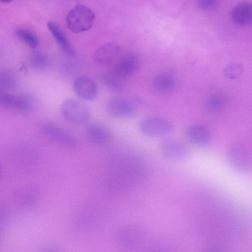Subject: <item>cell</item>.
Masks as SVG:
<instances>
[{
	"mask_svg": "<svg viewBox=\"0 0 252 252\" xmlns=\"http://www.w3.org/2000/svg\"><path fill=\"white\" fill-rule=\"evenodd\" d=\"M108 113L117 118H129L135 113L134 105L128 100L122 98H113L106 104Z\"/></svg>",
	"mask_w": 252,
	"mask_h": 252,
	"instance_id": "30bf717a",
	"label": "cell"
},
{
	"mask_svg": "<svg viewBox=\"0 0 252 252\" xmlns=\"http://www.w3.org/2000/svg\"><path fill=\"white\" fill-rule=\"evenodd\" d=\"M94 14L89 7L78 5L67 13L65 23L67 28L75 33H80L90 30L94 23Z\"/></svg>",
	"mask_w": 252,
	"mask_h": 252,
	"instance_id": "7a4b0ae2",
	"label": "cell"
},
{
	"mask_svg": "<svg viewBox=\"0 0 252 252\" xmlns=\"http://www.w3.org/2000/svg\"><path fill=\"white\" fill-rule=\"evenodd\" d=\"M31 66L35 69L42 70L47 68L49 64V59L45 53L36 52L31 57Z\"/></svg>",
	"mask_w": 252,
	"mask_h": 252,
	"instance_id": "603a6c76",
	"label": "cell"
},
{
	"mask_svg": "<svg viewBox=\"0 0 252 252\" xmlns=\"http://www.w3.org/2000/svg\"><path fill=\"white\" fill-rule=\"evenodd\" d=\"M101 217L100 212L96 208H85L77 214L74 219V226L79 231L91 230L99 224Z\"/></svg>",
	"mask_w": 252,
	"mask_h": 252,
	"instance_id": "ba28073f",
	"label": "cell"
},
{
	"mask_svg": "<svg viewBox=\"0 0 252 252\" xmlns=\"http://www.w3.org/2000/svg\"><path fill=\"white\" fill-rule=\"evenodd\" d=\"M61 112L64 119L75 124L85 123L91 116L90 108L86 104L71 98L64 100L61 105Z\"/></svg>",
	"mask_w": 252,
	"mask_h": 252,
	"instance_id": "3957f363",
	"label": "cell"
},
{
	"mask_svg": "<svg viewBox=\"0 0 252 252\" xmlns=\"http://www.w3.org/2000/svg\"><path fill=\"white\" fill-rule=\"evenodd\" d=\"M244 71L243 64L239 62L229 63L224 68V76L229 79H235L240 77Z\"/></svg>",
	"mask_w": 252,
	"mask_h": 252,
	"instance_id": "cb8c5ba5",
	"label": "cell"
},
{
	"mask_svg": "<svg viewBox=\"0 0 252 252\" xmlns=\"http://www.w3.org/2000/svg\"><path fill=\"white\" fill-rule=\"evenodd\" d=\"M225 157L229 166L239 173H246L251 169L250 155L247 149L242 144L230 146L225 152Z\"/></svg>",
	"mask_w": 252,
	"mask_h": 252,
	"instance_id": "277c9868",
	"label": "cell"
},
{
	"mask_svg": "<svg viewBox=\"0 0 252 252\" xmlns=\"http://www.w3.org/2000/svg\"><path fill=\"white\" fill-rule=\"evenodd\" d=\"M188 139L195 145L205 147L208 145L211 140V133L204 126L194 124L190 125L186 130Z\"/></svg>",
	"mask_w": 252,
	"mask_h": 252,
	"instance_id": "5bb4252c",
	"label": "cell"
},
{
	"mask_svg": "<svg viewBox=\"0 0 252 252\" xmlns=\"http://www.w3.org/2000/svg\"><path fill=\"white\" fill-rule=\"evenodd\" d=\"M1 174H2V167H1V165L0 163V178L1 177Z\"/></svg>",
	"mask_w": 252,
	"mask_h": 252,
	"instance_id": "4dcf8cb0",
	"label": "cell"
},
{
	"mask_svg": "<svg viewBox=\"0 0 252 252\" xmlns=\"http://www.w3.org/2000/svg\"><path fill=\"white\" fill-rule=\"evenodd\" d=\"M159 151L165 159L172 161H182L188 159L189 150L183 142L174 139L162 141L159 145Z\"/></svg>",
	"mask_w": 252,
	"mask_h": 252,
	"instance_id": "8992f818",
	"label": "cell"
},
{
	"mask_svg": "<svg viewBox=\"0 0 252 252\" xmlns=\"http://www.w3.org/2000/svg\"><path fill=\"white\" fill-rule=\"evenodd\" d=\"M8 217V212L6 208L0 206V232L4 224L5 223Z\"/></svg>",
	"mask_w": 252,
	"mask_h": 252,
	"instance_id": "83f0119b",
	"label": "cell"
},
{
	"mask_svg": "<svg viewBox=\"0 0 252 252\" xmlns=\"http://www.w3.org/2000/svg\"><path fill=\"white\" fill-rule=\"evenodd\" d=\"M108 168L102 177L104 192L110 196L126 192L138 179L136 159L130 156H114L108 160Z\"/></svg>",
	"mask_w": 252,
	"mask_h": 252,
	"instance_id": "6da1fadb",
	"label": "cell"
},
{
	"mask_svg": "<svg viewBox=\"0 0 252 252\" xmlns=\"http://www.w3.org/2000/svg\"><path fill=\"white\" fill-rule=\"evenodd\" d=\"M88 140L95 145H102L108 142L110 133L108 128L102 124L94 123L88 125L86 129Z\"/></svg>",
	"mask_w": 252,
	"mask_h": 252,
	"instance_id": "e0dca14e",
	"label": "cell"
},
{
	"mask_svg": "<svg viewBox=\"0 0 252 252\" xmlns=\"http://www.w3.org/2000/svg\"><path fill=\"white\" fill-rule=\"evenodd\" d=\"M13 77L9 74H2L0 75V88L9 89L14 85Z\"/></svg>",
	"mask_w": 252,
	"mask_h": 252,
	"instance_id": "484cf974",
	"label": "cell"
},
{
	"mask_svg": "<svg viewBox=\"0 0 252 252\" xmlns=\"http://www.w3.org/2000/svg\"><path fill=\"white\" fill-rule=\"evenodd\" d=\"M16 36L32 48H35L38 44L37 37L30 30L19 28L15 31Z\"/></svg>",
	"mask_w": 252,
	"mask_h": 252,
	"instance_id": "7402d4cb",
	"label": "cell"
},
{
	"mask_svg": "<svg viewBox=\"0 0 252 252\" xmlns=\"http://www.w3.org/2000/svg\"><path fill=\"white\" fill-rule=\"evenodd\" d=\"M103 83L110 90L115 92L123 90L122 84L119 80L118 77L114 73H104L102 75Z\"/></svg>",
	"mask_w": 252,
	"mask_h": 252,
	"instance_id": "d4e9b609",
	"label": "cell"
},
{
	"mask_svg": "<svg viewBox=\"0 0 252 252\" xmlns=\"http://www.w3.org/2000/svg\"><path fill=\"white\" fill-rule=\"evenodd\" d=\"M142 238V231L139 227L128 225L124 226L117 232L116 241L121 248L130 249L139 244Z\"/></svg>",
	"mask_w": 252,
	"mask_h": 252,
	"instance_id": "9c48e42d",
	"label": "cell"
},
{
	"mask_svg": "<svg viewBox=\"0 0 252 252\" xmlns=\"http://www.w3.org/2000/svg\"><path fill=\"white\" fill-rule=\"evenodd\" d=\"M76 64L74 63H64L63 64V70L66 73L74 72Z\"/></svg>",
	"mask_w": 252,
	"mask_h": 252,
	"instance_id": "f1b7e54d",
	"label": "cell"
},
{
	"mask_svg": "<svg viewBox=\"0 0 252 252\" xmlns=\"http://www.w3.org/2000/svg\"><path fill=\"white\" fill-rule=\"evenodd\" d=\"M39 197L38 189L32 186L20 187L15 191L13 195L16 203L25 208L34 206L39 201Z\"/></svg>",
	"mask_w": 252,
	"mask_h": 252,
	"instance_id": "4fadbf2b",
	"label": "cell"
},
{
	"mask_svg": "<svg viewBox=\"0 0 252 252\" xmlns=\"http://www.w3.org/2000/svg\"><path fill=\"white\" fill-rule=\"evenodd\" d=\"M226 104L225 96L220 93L210 95L205 100L203 107L205 110L211 114H215L222 111Z\"/></svg>",
	"mask_w": 252,
	"mask_h": 252,
	"instance_id": "d6986e66",
	"label": "cell"
},
{
	"mask_svg": "<svg viewBox=\"0 0 252 252\" xmlns=\"http://www.w3.org/2000/svg\"><path fill=\"white\" fill-rule=\"evenodd\" d=\"M218 0H198L199 7L203 10L212 8L217 3Z\"/></svg>",
	"mask_w": 252,
	"mask_h": 252,
	"instance_id": "4316f807",
	"label": "cell"
},
{
	"mask_svg": "<svg viewBox=\"0 0 252 252\" xmlns=\"http://www.w3.org/2000/svg\"><path fill=\"white\" fill-rule=\"evenodd\" d=\"M140 65L139 56L133 53H127L118 61L114 69V74L118 77H126L135 73Z\"/></svg>",
	"mask_w": 252,
	"mask_h": 252,
	"instance_id": "7c38bea8",
	"label": "cell"
},
{
	"mask_svg": "<svg viewBox=\"0 0 252 252\" xmlns=\"http://www.w3.org/2000/svg\"><path fill=\"white\" fill-rule=\"evenodd\" d=\"M47 27L62 49L68 55H74V50L62 28L57 23L53 21H49L47 23Z\"/></svg>",
	"mask_w": 252,
	"mask_h": 252,
	"instance_id": "ac0fdd59",
	"label": "cell"
},
{
	"mask_svg": "<svg viewBox=\"0 0 252 252\" xmlns=\"http://www.w3.org/2000/svg\"><path fill=\"white\" fill-rule=\"evenodd\" d=\"M0 104L20 110L27 107V102L23 98L2 93H0Z\"/></svg>",
	"mask_w": 252,
	"mask_h": 252,
	"instance_id": "44dd1931",
	"label": "cell"
},
{
	"mask_svg": "<svg viewBox=\"0 0 252 252\" xmlns=\"http://www.w3.org/2000/svg\"><path fill=\"white\" fill-rule=\"evenodd\" d=\"M175 85V81L171 74L161 73L156 75L152 80L154 89L159 92H166L172 90Z\"/></svg>",
	"mask_w": 252,
	"mask_h": 252,
	"instance_id": "ffe728a7",
	"label": "cell"
},
{
	"mask_svg": "<svg viewBox=\"0 0 252 252\" xmlns=\"http://www.w3.org/2000/svg\"><path fill=\"white\" fill-rule=\"evenodd\" d=\"M41 129L48 138L62 146L73 148L78 145L77 139L72 134L56 124L44 123Z\"/></svg>",
	"mask_w": 252,
	"mask_h": 252,
	"instance_id": "52a82bcc",
	"label": "cell"
},
{
	"mask_svg": "<svg viewBox=\"0 0 252 252\" xmlns=\"http://www.w3.org/2000/svg\"><path fill=\"white\" fill-rule=\"evenodd\" d=\"M120 47L114 43H107L99 47L94 52V60L98 64L110 63L118 56Z\"/></svg>",
	"mask_w": 252,
	"mask_h": 252,
	"instance_id": "2e32d148",
	"label": "cell"
},
{
	"mask_svg": "<svg viewBox=\"0 0 252 252\" xmlns=\"http://www.w3.org/2000/svg\"><path fill=\"white\" fill-rule=\"evenodd\" d=\"M73 90L76 94L85 100H94L97 96L98 89L95 82L87 76H80L73 83Z\"/></svg>",
	"mask_w": 252,
	"mask_h": 252,
	"instance_id": "8fae6325",
	"label": "cell"
},
{
	"mask_svg": "<svg viewBox=\"0 0 252 252\" xmlns=\"http://www.w3.org/2000/svg\"><path fill=\"white\" fill-rule=\"evenodd\" d=\"M13 0H0V1L3 3H10Z\"/></svg>",
	"mask_w": 252,
	"mask_h": 252,
	"instance_id": "f546056e",
	"label": "cell"
},
{
	"mask_svg": "<svg viewBox=\"0 0 252 252\" xmlns=\"http://www.w3.org/2000/svg\"><path fill=\"white\" fill-rule=\"evenodd\" d=\"M139 128L144 135L151 137H160L170 133L173 129L172 123L160 117H149L139 123Z\"/></svg>",
	"mask_w": 252,
	"mask_h": 252,
	"instance_id": "5b68a950",
	"label": "cell"
},
{
	"mask_svg": "<svg viewBox=\"0 0 252 252\" xmlns=\"http://www.w3.org/2000/svg\"><path fill=\"white\" fill-rule=\"evenodd\" d=\"M1 232H0V237H1Z\"/></svg>",
	"mask_w": 252,
	"mask_h": 252,
	"instance_id": "1f68e13d",
	"label": "cell"
},
{
	"mask_svg": "<svg viewBox=\"0 0 252 252\" xmlns=\"http://www.w3.org/2000/svg\"><path fill=\"white\" fill-rule=\"evenodd\" d=\"M252 4L248 1L235 5L231 12L233 22L238 26L245 27L251 24L252 19Z\"/></svg>",
	"mask_w": 252,
	"mask_h": 252,
	"instance_id": "9a60e30c",
	"label": "cell"
}]
</instances>
